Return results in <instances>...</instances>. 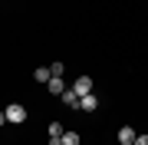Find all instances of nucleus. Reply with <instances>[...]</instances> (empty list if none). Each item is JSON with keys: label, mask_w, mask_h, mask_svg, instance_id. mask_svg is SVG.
I'll list each match as a JSON object with an SVG mask.
<instances>
[{"label": "nucleus", "mask_w": 148, "mask_h": 145, "mask_svg": "<svg viewBox=\"0 0 148 145\" xmlns=\"http://www.w3.org/2000/svg\"><path fill=\"white\" fill-rule=\"evenodd\" d=\"M3 115H7V122H13V125H20L23 119H27V109H23L20 102H10V106L3 109Z\"/></svg>", "instance_id": "f257e3e1"}, {"label": "nucleus", "mask_w": 148, "mask_h": 145, "mask_svg": "<svg viewBox=\"0 0 148 145\" xmlns=\"http://www.w3.org/2000/svg\"><path fill=\"white\" fill-rule=\"evenodd\" d=\"M73 89H76V96H79V99H82V96H92V79H89V76H79Z\"/></svg>", "instance_id": "f03ea898"}, {"label": "nucleus", "mask_w": 148, "mask_h": 145, "mask_svg": "<svg viewBox=\"0 0 148 145\" xmlns=\"http://www.w3.org/2000/svg\"><path fill=\"white\" fill-rule=\"evenodd\" d=\"M135 139H138V135H135L132 125H122V129H119V145H135Z\"/></svg>", "instance_id": "7ed1b4c3"}, {"label": "nucleus", "mask_w": 148, "mask_h": 145, "mask_svg": "<svg viewBox=\"0 0 148 145\" xmlns=\"http://www.w3.org/2000/svg\"><path fill=\"white\" fill-rule=\"evenodd\" d=\"M49 92H56V96H63V92H66V82H63V76H53V79H49Z\"/></svg>", "instance_id": "20e7f679"}, {"label": "nucleus", "mask_w": 148, "mask_h": 145, "mask_svg": "<svg viewBox=\"0 0 148 145\" xmlns=\"http://www.w3.org/2000/svg\"><path fill=\"white\" fill-rule=\"evenodd\" d=\"M33 79H36V82H46V86H49V79H53V73H49V66H40V69L33 73Z\"/></svg>", "instance_id": "39448f33"}, {"label": "nucleus", "mask_w": 148, "mask_h": 145, "mask_svg": "<svg viewBox=\"0 0 148 145\" xmlns=\"http://www.w3.org/2000/svg\"><path fill=\"white\" fill-rule=\"evenodd\" d=\"M63 102H66L69 109H79V96H76V89H66V92H63Z\"/></svg>", "instance_id": "423d86ee"}, {"label": "nucleus", "mask_w": 148, "mask_h": 145, "mask_svg": "<svg viewBox=\"0 0 148 145\" xmlns=\"http://www.w3.org/2000/svg\"><path fill=\"white\" fill-rule=\"evenodd\" d=\"M95 106H99V99H95V96H82V99H79V109H86V112H92Z\"/></svg>", "instance_id": "0eeeda50"}, {"label": "nucleus", "mask_w": 148, "mask_h": 145, "mask_svg": "<svg viewBox=\"0 0 148 145\" xmlns=\"http://www.w3.org/2000/svg\"><path fill=\"white\" fill-rule=\"evenodd\" d=\"M63 145H79V132H63Z\"/></svg>", "instance_id": "6e6552de"}, {"label": "nucleus", "mask_w": 148, "mask_h": 145, "mask_svg": "<svg viewBox=\"0 0 148 145\" xmlns=\"http://www.w3.org/2000/svg\"><path fill=\"white\" fill-rule=\"evenodd\" d=\"M63 125H59V122H53V125H49V139H63Z\"/></svg>", "instance_id": "1a4fd4ad"}, {"label": "nucleus", "mask_w": 148, "mask_h": 145, "mask_svg": "<svg viewBox=\"0 0 148 145\" xmlns=\"http://www.w3.org/2000/svg\"><path fill=\"white\" fill-rule=\"evenodd\" d=\"M135 145H148V135H138V139H135Z\"/></svg>", "instance_id": "9d476101"}, {"label": "nucleus", "mask_w": 148, "mask_h": 145, "mask_svg": "<svg viewBox=\"0 0 148 145\" xmlns=\"http://www.w3.org/2000/svg\"><path fill=\"white\" fill-rule=\"evenodd\" d=\"M3 122H7V115H3V112H0V125H3Z\"/></svg>", "instance_id": "9b49d317"}]
</instances>
